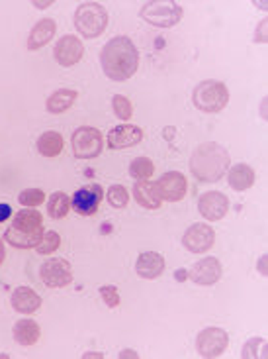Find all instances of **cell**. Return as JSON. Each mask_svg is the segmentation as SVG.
Masks as SVG:
<instances>
[{
  "instance_id": "cell-1",
  "label": "cell",
  "mask_w": 268,
  "mask_h": 359,
  "mask_svg": "<svg viewBox=\"0 0 268 359\" xmlns=\"http://www.w3.org/2000/svg\"><path fill=\"white\" fill-rule=\"evenodd\" d=\"M100 65H102L106 77L122 83V81H127L137 73L139 51L129 38L115 36L100 51Z\"/></svg>"
},
{
  "instance_id": "cell-2",
  "label": "cell",
  "mask_w": 268,
  "mask_h": 359,
  "mask_svg": "<svg viewBox=\"0 0 268 359\" xmlns=\"http://www.w3.org/2000/svg\"><path fill=\"white\" fill-rule=\"evenodd\" d=\"M231 157L227 149L216 142H204L192 151L190 171L202 183H218L227 175Z\"/></svg>"
},
{
  "instance_id": "cell-3",
  "label": "cell",
  "mask_w": 268,
  "mask_h": 359,
  "mask_svg": "<svg viewBox=\"0 0 268 359\" xmlns=\"http://www.w3.org/2000/svg\"><path fill=\"white\" fill-rule=\"evenodd\" d=\"M43 216L36 208H22L16 212L10 228L4 232V242L18 248V250H31L38 248L43 238Z\"/></svg>"
},
{
  "instance_id": "cell-4",
  "label": "cell",
  "mask_w": 268,
  "mask_h": 359,
  "mask_svg": "<svg viewBox=\"0 0 268 359\" xmlns=\"http://www.w3.org/2000/svg\"><path fill=\"white\" fill-rule=\"evenodd\" d=\"M192 102L194 107L206 112V114H216L221 112L230 102V90L225 87V83L216 81V79H208L196 85L194 93H192Z\"/></svg>"
},
{
  "instance_id": "cell-5",
  "label": "cell",
  "mask_w": 268,
  "mask_h": 359,
  "mask_svg": "<svg viewBox=\"0 0 268 359\" xmlns=\"http://www.w3.org/2000/svg\"><path fill=\"white\" fill-rule=\"evenodd\" d=\"M108 26V10L98 2H83L75 10V28L83 38L94 39L104 34Z\"/></svg>"
},
{
  "instance_id": "cell-6",
  "label": "cell",
  "mask_w": 268,
  "mask_h": 359,
  "mask_svg": "<svg viewBox=\"0 0 268 359\" xmlns=\"http://www.w3.org/2000/svg\"><path fill=\"white\" fill-rule=\"evenodd\" d=\"M139 16L155 28H173L182 20V8L181 4L171 0H153L145 2Z\"/></svg>"
},
{
  "instance_id": "cell-7",
  "label": "cell",
  "mask_w": 268,
  "mask_h": 359,
  "mask_svg": "<svg viewBox=\"0 0 268 359\" xmlns=\"http://www.w3.org/2000/svg\"><path fill=\"white\" fill-rule=\"evenodd\" d=\"M71 144H73V154L77 159H94L102 154L104 140H102L100 130L92 126H80L75 130Z\"/></svg>"
},
{
  "instance_id": "cell-8",
  "label": "cell",
  "mask_w": 268,
  "mask_h": 359,
  "mask_svg": "<svg viewBox=\"0 0 268 359\" xmlns=\"http://www.w3.org/2000/svg\"><path fill=\"white\" fill-rule=\"evenodd\" d=\"M227 344H230V336L223 328H206L198 334L196 338V350H198V355L204 359H213L221 358L223 351L227 350Z\"/></svg>"
},
{
  "instance_id": "cell-9",
  "label": "cell",
  "mask_w": 268,
  "mask_h": 359,
  "mask_svg": "<svg viewBox=\"0 0 268 359\" xmlns=\"http://www.w3.org/2000/svg\"><path fill=\"white\" fill-rule=\"evenodd\" d=\"M39 277L41 283L49 289H63L73 283V271H71V263L63 257L57 259H48L39 267Z\"/></svg>"
},
{
  "instance_id": "cell-10",
  "label": "cell",
  "mask_w": 268,
  "mask_h": 359,
  "mask_svg": "<svg viewBox=\"0 0 268 359\" xmlns=\"http://www.w3.org/2000/svg\"><path fill=\"white\" fill-rule=\"evenodd\" d=\"M213 242H216V232L211 226L204 222L192 224L182 236V245L190 253H206L211 250Z\"/></svg>"
},
{
  "instance_id": "cell-11",
  "label": "cell",
  "mask_w": 268,
  "mask_h": 359,
  "mask_svg": "<svg viewBox=\"0 0 268 359\" xmlns=\"http://www.w3.org/2000/svg\"><path fill=\"white\" fill-rule=\"evenodd\" d=\"M157 191L161 201L167 203H181L182 198L188 193V181L186 177L182 175L181 171H169L161 175V179L157 181Z\"/></svg>"
},
{
  "instance_id": "cell-12",
  "label": "cell",
  "mask_w": 268,
  "mask_h": 359,
  "mask_svg": "<svg viewBox=\"0 0 268 359\" xmlns=\"http://www.w3.org/2000/svg\"><path fill=\"white\" fill-rule=\"evenodd\" d=\"M102 196H104V191L100 184H87L75 191L71 198V208H75V212L80 216H94L98 212Z\"/></svg>"
},
{
  "instance_id": "cell-13",
  "label": "cell",
  "mask_w": 268,
  "mask_h": 359,
  "mask_svg": "<svg viewBox=\"0 0 268 359\" xmlns=\"http://www.w3.org/2000/svg\"><path fill=\"white\" fill-rule=\"evenodd\" d=\"M230 210V198L220 191H208L200 196L198 201V212L208 220V222H218Z\"/></svg>"
},
{
  "instance_id": "cell-14",
  "label": "cell",
  "mask_w": 268,
  "mask_h": 359,
  "mask_svg": "<svg viewBox=\"0 0 268 359\" xmlns=\"http://www.w3.org/2000/svg\"><path fill=\"white\" fill-rule=\"evenodd\" d=\"M221 263L218 257H204L200 262H196L190 267L188 271V279L196 285H202V287H210V285H216V283L221 279Z\"/></svg>"
},
{
  "instance_id": "cell-15",
  "label": "cell",
  "mask_w": 268,
  "mask_h": 359,
  "mask_svg": "<svg viewBox=\"0 0 268 359\" xmlns=\"http://www.w3.org/2000/svg\"><path fill=\"white\" fill-rule=\"evenodd\" d=\"M53 55H55V61H57L59 65H63V67H73V65H77L78 61L83 59V55H85V46H83V41H80L77 36H71V34H69V36H63V38L55 43Z\"/></svg>"
},
{
  "instance_id": "cell-16",
  "label": "cell",
  "mask_w": 268,
  "mask_h": 359,
  "mask_svg": "<svg viewBox=\"0 0 268 359\" xmlns=\"http://www.w3.org/2000/svg\"><path fill=\"white\" fill-rule=\"evenodd\" d=\"M143 140V130L132 124H122L110 130L108 134V147L110 149H125V147L137 146Z\"/></svg>"
},
{
  "instance_id": "cell-17",
  "label": "cell",
  "mask_w": 268,
  "mask_h": 359,
  "mask_svg": "<svg viewBox=\"0 0 268 359\" xmlns=\"http://www.w3.org/2000/svg\"><path fill=\"white\" fill-rule=\"evenodd\" d=\"M135 271L141 279H157L164 271V257L157 252H143L137 257Z\"/></svg>"
},
{
  "instance_id": "cell-18",
  "label": "cell",
  "mask_w": 268,
  "mask_h": 359,
  "mask_svg": "<svg viewBox=\"0 0 268 359\" xmlns=\"http://www.w3.org/2000/svg\"><path fill=\"white\" fill-rule=\"evenodd\" d=\"M10 302H12V309L20 314H34L41 306V297L29 287H18L12 292Z\"/></svg>"
},
{
  "instance_id": "cell-19",
  "label": "cell",
  "mask_w": 268,
  "mask_h": 359,
  "mask_svg": "<svg viewBox=\"0 0 268 359\" xmlns=\"http://www.w3.org/2000/svg\"><path fill=\"white\" fill-rule=\"evenodd\" d=\"M55 32H57V24H55V20L51 18H41L31 28L29 32V38H28V49L29 51H38L43 46H48L49 41L53 39L55 36Z\"/></svg>"
},
{
  "instance_id": "cell-20",
  "label": "cell",
  "mask_w": 268,
  "mask_h": 359,
  "mask_svg": "<svg viewBox=\"0 0 268 359\" xmlns=\"http://www.w3.org/2000/svg\"><path fill=\"white\" fill-rule=\"evenodd\" d=\"M134 196L135 203L147 210H157L163 204L157 191V181H137L134 184Z\"/></svg>"
},
{
  "instance_id": "cell-21",
  "label": "cell",
  "mask_w": 268,
  "mask_h": 359,
  "mask_svg": "<svg viewBox=\"0 0 268 359\" xmlns=\"http://www.w3.org/2000/svg\"><path fill=\"white\" fill-rule=\"evenodd\" d=\"M14 340L18 341L20 346L24 348H29V346H36L39 341V336H41V330H39V324L31 318H22L14 324Z\"/></svg>"
},
{
  "instance_id": "cell-22",
  "label": "cell",
  "mask_w": 268,
  "mask_h": 359,
  "mask_svg": "<svg viewBox=\"0 0 268 359\" xmlns=\"http://www.w3.org/2000/svg\"><path fill=\"white\" fill-rule=\"evenodd\" d=\"M227 183L233 191H247L251 189L253 184H255V171H253V167L247 165V163H237V165H233L227 171Z\"/></svg>"
},
{
  "instance_id": "cell-23",
  "label": "cell",
  "mask_w": 268,
  "mask_h": 359,
  "mask_svg": "<svg viewBox=\"0 0 268 359\" xmlns=\"http://www.w3.org/2000/svg\"><path fill=\"white\" fill-rule=\"evenodd\" d=\"M77 90H73V88H59V90H55V93L48 98L45 108H48L49 114H63V112H67L69 108L77 102Z\"/></svg>"
},
{
  "instance_id": "cell-24",
  "label": "cell",
  "mask_w": 268,
  "mask_h": 359,
  "mask_svg": "<svg viewBox=\"0 0 268 359\" xmlns=\"http://www.w3.org/2000/svg\"><path fill=\"white\" fill-rule=\"evenodd\" d=\"M63 149H65V142H63V136L59 132L49 130V132L39 136L38 151L43 157H57L63 154Z\"/></svg>"
},
{
  "instance_id": "cell-25",
  "label": "cell",
  "mask_w": 268,
  "mask_h": 359,
  "mask_svg": "<svg viewBox=\"0 0 268 359\" xmlns=\"http://www.w3.org/2000/svg\"><path fill=\"white\" fill-rule=\"evenodd\" d=\"M71 210V198L67 193L63 191H55V193L49 196L48 201V214L53 220H61L65 218Z\"/></svg>"
},
{
  "instance_id": "cell-26",
  "label": "cell",
  "mask_w": 268,
  "mask_h": 359,
  "mask_svg": "<svg viewBox=\"0 0 268 359\" xmlns=\"http://www.w3.org/2000/svg\"><path fill=\"white\" fill-rule=\"evenodd\" d=\"M153 173L155 165L149 157H135L129 165V175L134 177L135 181H149Z\"/></svg>"
},
{
  "instance_id": "cell-27",
  "label": "cell",
  "mask_w": 268,
  "mask_h": 359,
  "mask_svg": "<svg viewBox=\"0 0 268 359\" xmlns=\"http://www.w3.org/2000/svg\"><path fill=\"white\" fill-rule=\"evenodd\" d=\"M241 358L249 359V358H268V346L267 341L262 340V338H251L247 344H245V348H243V353H241Z\"/></svg>"
},
{
  "instance_id": "cell-28",
  "label": "cell",
  "mask_w": 268,
  "mask_h": 359,
  "mask_svg": "<svg viewBox=\"0 0 268 359\" xmlns=\"http://www.w3.org/2000/svg\"><path fill=\"white\" fill-rule=\"evenodd\" d=\"M59 245H61V236L57 232H53V230H48V232H43V238L38 243L36 252L39 255H51L53 252H57Z\"/></svg>"
},
{
  "instance_id": "cell-29",
  "label": "cell",
  "mask_w": 268,
  "mask_h": 359,
  "mask_svg": "<svg viewBox=\"0 0 268 359\" xmlns=\"http://www.w3.org/2000/svg\"><path fill=\"white\" fill-rule=\"evenodd\" d=\"M106 198L114 208H125L127 203H129V193H127L124 184H112L108 189V193H106Z\"/></svg>"
},
{
  "instance_id": "cell-30",
  "label": "cell",
  "mask_w": 268,
  "mask_h": 359,
  "mask_svg": "<svg viewBox=\"0 0 268 359\" xmlns=\"http://www.w3.org/2000/svg\"><path fill=\"white\" fill-rule=\"evenodd\" d=\"M18 203L24 208H38L39 204L45 203V193L41 189H26L18 194Z\"/></svg>"
},
{
  "instance_id": "cell-31",
  "label": "cell",
  "mask_w": 268,
  "mask_h": 359,
  "mask_svg": "<svg viewBox=\"0 0 268 359\" xmlns=\"http://www.w3.org/2000/svg\"><path fill=\"white\" fill-rule=\"evenodd\" d=\"M112 110H114L115 118H120L124 122H127L134 114V107H132L129 98H125L124 95H114L112 97Z\"/></svg>"
},
{
  "instance_id": "cell-32",
  "label": "cell",
  "mask_w": 268,
  "mask_h": 359,
  "mask_svg": "<svg viewBox=\"0 0 268 359\" xmlns=\"http://www.w3.org/2000/svg\"><path fill=\"white\" fill-rule=\"evenodd\" d=\"M100 297L106 302V306H110V309H115L120 304V292H118V287H114V285H102L100 287Z\"/></svg>"
},
{
  "instance_id": "cell-33",
  "label": "cell",
  "mask_w": 268,
  "mask_h": 359,
  "mask_svg": "<svg viewBox=\"0 0 268 359\" xmlns=\"http://www.w3.org/2000/svg\"><path fill=\"white\" fill-rule=\"evenodd\" d=\"M267 20H262L259 24V32H257V36H255V41H259V43H265L267 41Z\"/></svg>"
},
{
  "instance_id": "cell-34",
  "label": "cell",
  "mask_w": 268,
  "mask_h": 359,
  "mask_svg": "<svg viewBox=\"0 0 268 359\" xmlns=\"http://www.w3.org/2000/svg\"><path fill=\"white\" fill-rule=\"evenodd\" d=\"M10 216H12V208H10V204L0 203V222H6Z\"/></svg>"
},
{
  "instance_id": "cell-35",
  "label": "cell",
  "mask_w": 268,
  "mask_h": 359,
  "mask_svg": "<svg viewBox=\"0 0 268 359\" xmlns=\"http://www.w3.org/2000/svg\"><path fill=\"white\" fill-rule=\"evenodd\" d=\"M120 358H137V353L132 350H124L122 353H120Z\"/></svg>"
},
{
  "instance_id": "cell-36",
  "label": "cell",
  "mask_w": 268,
  "mask_h": 359,
  "mask_svg": "<svg viewBox=\"0 0 268 359\" xmlns=\"http://www.w3.org/2000/svg\"><path fill=\"white\" fill-rule=\"evenodd\" d=\"M4 255H6V252H4V243L0 240V265L4 263Z\"/></svg>"
},
{
  "instance_id": "cell-37",
  "label": "cell",
  "mask_w": 268,
  "mask_h": 359,
  "mask_svg": "<svg viewBox=\"0 0 268 359\" xmlns=\"http://www.w3.org/2000/svg\"><path fill=\"white\" fill-rule=\"evenodd\" d=\"M34 4H36V6H39V8H43V6H51L53 2H51V0H48V2H34Z\"/></svg>"
}]
</instances>
